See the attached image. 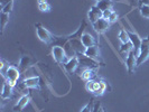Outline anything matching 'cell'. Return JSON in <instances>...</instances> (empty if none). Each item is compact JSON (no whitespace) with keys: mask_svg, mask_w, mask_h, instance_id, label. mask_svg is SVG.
Instances as JSON below:
<instances>
[{"mask_svg":"<svg viewBox=\"0 0 149 112\" xmlns=\"http://www.w3.org/2000/svg\"><path fill=\"white\" fill-rule=\"evenodd\" d=\"M13 8H14V1L9 2L8 5H6L5 7L1 9V13H5V14H10L13 11Z\"/></svg>","mask_w":149,"mask_h":112,"instance_id":"obj_25","label":"cell"},{"mask_svg":"<svg viewBox=\"0 0 149 112\" xmlns=\"http://www.w3.org/2000/svg\"><path fill=\"white\" fill-rule=\"evenodd\" d=\"M11 1H14V0H0V3H1V9L5 7L6 5H8L9 2H11Z\"/></svg>","mask_w":149,"mask_h":112,"instance_id":"obj_33","label":"cell"},{"mask_svg":"<svg viewBox=\"0 0 149 112\" xmlns=\"http://www.w3.org/2000/svg\"><path fill=\"white\" fill-rule=\"evenodd\" d=\"M100 18H102V10L100 8H97V6H93L91 8V10L89 11V19L92 24L99 20Z\"/></svg>","mask_w":149,"mask_h":112,"instance_id":"obj_10","label":"cell"},{"mask_svg":"<svg viewBox=\"0 0 149 112\" xmlns=\"http://www.w3.org/2000/svg\"><path fill=\"white\" fill-rule=\"evenodd\" d=\"M84 54L88 56V57H91L93 60H97L99 57V46L97 45H94V46H91V47H88L85 49Z\"/></svg>","mask_w":149,"mask_h":112,"instance_id":"obj_14","label":"cell"},{"mask_svg":"<svg viewBox=\"0 0 149 112\" xmlns=\"http://www.w3.org/2000/svg\"><path fill=\"white\" fill-rule=\"evenodd\" d=\"M126 63H127V66H128V72H129V73H132L134 67L137 66V56L134 55V49H131L130 52L128 53Z\"/></svg>","mask_w":149,"mask_h":112,"instance_id":"obj_8","label":"cell"},{"mask_svg":"<svg viewBox=\"0 0 149 112\" xmlns=\"http://www.w3.org/2000/svg\"><path fill=\"white\" fill-rule=\"evenodd\" d=\"M52 54H53L54 60L56 61L57 63H63V64H65V63H67L68 60H70L66 56V53L64 51V48L61 47V46H54L52 49Z\"/></svg>","mask_w":149,"mask_h":112,"instance_id":"obj_3","label":"cell"},{"mask_svg":"<svg viewBox=\"0 0 149 112\" xmlns=\"http://www.w3.org/2000/svg\"><path fill=\"white\" fill-rule=\"evenodd\" d=\"M128 35H129V38H130V42L132 43V46H134V55L138 57L139 52H140V46H141L142 39L139 37L137 34H134V33H130V31H128Z\"/></svg>","mask_w":149,"mask_h":112,"instance_id":"obj_5","label":"cell"},{"mask_svg":"<svg viewBox=\"0 0 149 112\" xmlns=\"http://www.w3.org/2000/svg\"><path fill=\"white\" fill-rule=\"evenodd\" d=\"M39 82L40 81H39L38 77H28V79H26L24 81L27 89H36V88H38V85H39Z\"/></svg>","mask_w":149,"mask_h":112,"instance_id":"obj_16","label":"cell"},{"mask_svg":"<svg viewBox=\"0 0 149 112\" xmlns=\"http://www.w3.org/2000/svg\"><path fill=\"white\" fill-rule=\"evenodd\" d=\"M64 67H65V70L70 74H73L76 71V68L79 67V58H77V56H74V57L70 58L68 62L64 64Z\"/></svg>","mask_w":149,"mask_h":112,"instance_id":"obj_9","label":"cell"},{"mask_svg":"<svg viewBox=\"0 0 149 112\" xmlns=\"http://www.w3.org/2000/svg\"><path fill=\"white\" fill-rule=\"evenodd\" d=\"M86 22L85 20H83L82 24H81V26H80V28L75 31L74 34H72V35H70V36H67V38H68V40L70 39H74V38H79V39H81L83 36V34H84V31H85V29H86Z\"/></svg>","mask_w":149,"mask_h":112,"instance_id":"obj_12","label":"cell"},{"mask_svg":"<svg viewBox=\"0 0 149 112\" xmlns=\"http://www.w3.org/2000/svg\"><path fill=\"white\" fill-rule=\"evenodd\" d=\"M119 38L121 40L122 44H126L128 42H130V38H129V35H128V31L126 29H122L119 33Z\"/></svg>","mask_w":149,"mask_h":112,"instance_id":"obj_22","label":"cell"},{"mask_svg":"<svg viewBox=\"0 0 149 112\" xmlns=\"http://www.w3.org/2000/svg\"><path fill=\"white\" fill-rule=\"evenodd\" d=\"M94 80H90L86 82V90L89 91V92H93V88H94Z\"/></svg>","mask_w":149,"mask_h":112,"instance_id":"obj_29","label":"cell"},{"mask_svg":"<svg viewBox=\"0 0 149 112\" xmlns=\"http://www.w3.org/2000/svg\"><path fill=\"white\" fill-rule=\"evenodd\" d=\"M79 58V67L84 68V70H97L100 67V63L97 60H93L91 57H88L85 54H76ZM83 70V71H84Z\"/></svg>","mask_w":149,"mask_h":112,"instance_id":"obj_1","label":"cell"},{"mask_svg":"<svg viewBox=\"0 0 149 112\" xmlns=\"http://www.w3.org/2000/svg\"><path fill=\"white\" fill-rule=\"evenodd\" d=\"M97 2H99V1H101V0H97Z\"/></svg>","mask_w":149,"mask_h":112,"instance_id":"obj_35","label":"cell"},{"mask_svg":"<svg viewBox=\"0 0 149 112\" xmlns=\"http://www.w3.org/2000/svg\"><path fill=\"white\" fill-rule=\"evenodd\" d=\"M81 40H82L83 45H84L86 48H88V47H91V46H94V45H97V40L93 37L91 34H89V33H84L82 38H81Z\"/></svg>","mask_w":149,"mask_h":112,"instance_id":"obj_11","label":"cell"},{"mask_svg":"<svg viewBox=\"0 0 149 112\" xmlns=\"http://www.w3.org/2000/svg\"><path fill=\"white\" fill-rule=\"evenodd\" d=\"M28 103H29V97H28V95H22V97L19 99V101L17 102V104L14 106V111L15 112L22 111V109L28 104Z\"/></svg>","mask_w":149,"mask_h":112,"instance_id":"obj_13","label":"cell"},{"mask_svg":"<svg viewBox=\"0 0 149 112\" xmlns=\"http://www.w3.org/2000/svg\"><path fill=\"white\" fill-rule=\"evenodd\" d=\"M97 8H100L102 11L107 10V9H111L112 7V1L111 0H101L97 2Z\"/></svg>","mask_w":149,"mask_h":112,"instance_id":"obj_20","label":"cell"},{"mask_svg":"<svg viewBox=\"0 0 149 112\" xmlns=\"http://www.w3.org/2000/svg\"><path fill=\"white\" fill-rule=\"evenodd\" d=\"M149 57V37L143 38L141 42V46H140V52L137 57V66L141 65L143 62L148 60Z\"/></svg>","mask_w":149,"mask_h":112,"instance_id":"obj_2","label":"cell"},{"mask_svg":"<svg viewBox=\"0 0 149 112\" xmlns=\"http://www.w3.org/2000/svg\"><path fill=\"white\" fill-rule=\"evenodd\" d=\"M30 62H31V60H30L29 56H22V61H20V64H19V67H20L22 72H25L28 68V66L30 65Z\"/></svg>","mask_w":149,"mask_h":112,"instance_id":"obj_18","label":"cell"},{"mask_svg":"<svg viewBox=\"0 0 149 112\" xmlns=\"http://www.w3.org/2000/svg\"><path fill=\"white\" fill-rule=\"evenodd\" d=\"M139 3H140V6H142V5L149 6V0H139Z\"/></svg>","mask_w":149,"mask_h":112,"instance_id":"obj_34","label":"cell"},{"mask_svg":"<svg viewBox=\"0 0 149 112\" xmlns=\"http://www.w3.org/2000/svg\"><path fill=\"white\" fill-rule=\"evenodd\" d=\"M38 9H39L40 11H43V13H47V11H49L51 6H49V3L46 1V2H43V3H39V5H38Z\"/></svg>","mask_w":149,"mask_h":112,"instance_id":"obj_24","label":"cell"},{"mask_svg":"<svg viewBox=\"0 0 149 112\" xmlns=\"http://www.w3.org/2000/svg\"><path fill=\"white\" fill-rule=\"evenodd\" d=\"M92 25H93V28H94V30L97 31V34H102V33H104L105 30L109 28L110 22H109V20L104 19V18H100L99 20H97Z\"/></svg>","mask_w":149,"mask_h":112,"instance_id":"obj_6","label":"cell"},{"mask_svg":"<svg viewBox=\"0 0 149 112\" xmlns=\"http://www.w3.org/2000/svg\"><path fill=\"white\" fill-rule=\"evenodd\" d=\"M118 19V15H117V13H112V15L110 16V18H109V22H114L116 20Z\"/></svg>","mask_w":149,"mask_h":112,"instance_id":"obj_31","label":"cell"},{"mask_svg":"<svg viewBox=\"0 0 149 112\" xmlns=\"http://www.w3.org/2000/svg\"><path fill=\"white\" fill-rule=\"evenodd\" d=\"M99 90H100V81H95V82H94V88H93V92H92V93H93V94H95V93H97Z\"/></svg>","mask_w":149,"mask_h":112,"instance_id":"obj_30","label":"cell"},{"mask_svg":"<svg viewBox=\"0 0 149 112\" xmlns=\"http://www.w3.org/2000/svg\"><path fill=\"white\" fill-rule=\"evenodd\" d=\"M140 14H141V16L149 19V6H146V5L140 6Z\"/></svg>","mask_w":149,"mask_h":112,"instance_id":"obj_26","label":"cell"},{"mask_svg":"<svg viewBox=\"0 0 149 112\" xmlns=\"http://www.w3.org/2000/svg\"><path fill=\"white\" fill-rule=\"evenodd\" d=\"M13 95V88L7 83V81H5L3 83V88H2V93H1V97L2 99H9Z\"/></svg>","mask_w":149,"mask_h":112,"instance_id":"obj_17","label":"cell"},{"mask_svg":"<svg viewBox=\"0 0 149 112\" xmlns=\"http://www.w3.org/2000/svg\"><path fill=\"white\" fill-rule=\"evenodd\" d=\"M131 49H134V46H132V43H131V42H128L126 44H122L121 47H120V52L129 53Z\"/></svg>","mask_w":149,"mask_h":112,"instance_id":"obj_23","label":"cell"},{"mask_svg":"<svg viewBox=\"0 0 149 112\" xmlns=\"http://www.w3.org/2000/svg\"><path fill=\"white\" fill-rule=\"evenodd\" d=\"M93 109H94V108H93V100H91L89 103L81 110V112H92L93 111Z\"/></svg>","mask_w":149,"mask_h":112,"instance_id":"obj_27","label":"cell"},{"mask_svg":"<svg viewBox=\"0 0 149 112\" xmlns=\"http://www.w3.org/2000/svg\"><path fill=\"white\" fill-rule=\"evenodd\" d=\"M18 79H19V71L15 66H10L8 68L6 80H11V81H16L17 82Z\"/></svg>","mask_w":149,"mask_h":112,"instance_id":"obj_15","label":"cell"},{"mask_svg":"<svg viewBox=\"0 0 149 112\" xmlns=\"http://www.w3.org/2000/svg\"><path fill=\"white\" fill-rule=\"evenodd\" d=\"M112 13H113L112 9L103 10V11H102V18H104V19H107V20H109V18H110V16L112 15Z\"/></svg>","mask_w":149,"mask_h":112,"instance_id":"obj_28","label":"cell"},{"mask_svg":"<svg viewBox=\"0 0 149 112\" xmlns=\"http://www.w3.org/2000/svg\"><path fill=\"white\" fill-rule=\"evenodd\" d=\"M107 89H108V85H107V83H105L104 81H100V90H102V91L104 92Z\"/></svg>","mask_w":149,"mask_h":112,"instance_id":"obj_32","label":"cell"},{"mask_svg":"<svg viewBox=\"0 0 149 112\" xmlns=\"http://www.w3.org/2000/svg\"><path fill=\"white\" fill-rule=\"evenodd\" d=\"M94 75H95V73H94L93 70H84L82 73H81V79L88 82V81L93 79Z\"/></svg>","mask_w":149,"mask_h":112,"instance_id":"obj_19","label":"cell"},{"mask_svg":"<svg viewBox=\"0 0 149 112\" xmlns=\"http://www.w3.org/2000/svg\"><path fill=\"white\" fill-rule=\"evenodd\" d=\"M9 22V14H5V13H1L0 16V25H1V31H3L7 22Z\"/></svg>","mask_w":149,"mask_h":112,"instance_id":"obj_21","label":"cell"},{"mask_svg":"<svg viewBox=\"0 0 149 112\" xmlns=\"http://www.w3.org/2000/svg\"><path fill=\"white\" fill-rule=\"evenodd\" d=\"M35 27H36V31H37L38 38H39L42 42L47 43V44L52 43L53 36H52V34H51L48 30L46 29V28H44V27H43L40 24H36V25H35Z\"/></svg>","mask_w":149,"mask_h":112,"instance_id":"obj_4","label":"cell"},{"mask_svg":"<svg viewBox=\"0 0 149 112\" xmlns=\"http://www.w3.org/2000/svg\"><path fill=\"white\" fill-rule=\"evenodd\" d=\"M68 42H70V44H71V46H72V48L74 49V52L76 53V54H84L85 49H86V47L83 45L81 39L74 38V39H70Z\"/></svg>","mask_w":149,"mask_h":112,"instance_id":"obj_7","label":"cell"}]
</instances>
